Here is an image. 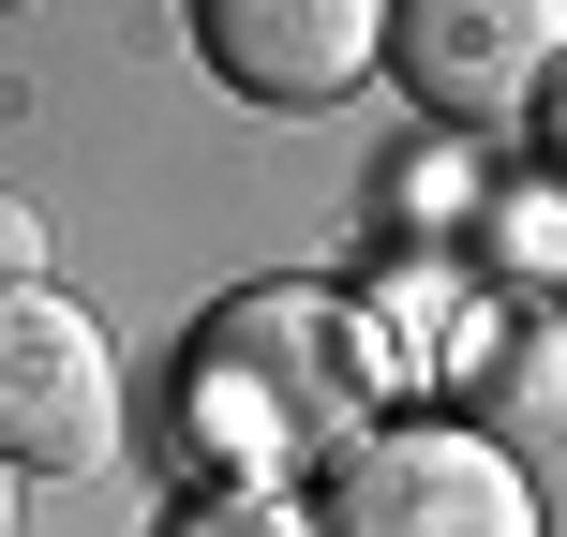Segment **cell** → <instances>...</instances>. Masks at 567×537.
<instances>
[{"mask_svg":"<svg viewBox=\"0 0 567 537\" xmlns=\"http://www.w3.org/2000/svg\"><path fill=\"white\" fill-rule=\"evenodd\" d=\"M313 537H538V493L493 433L463 419H403V433H359L329 478V523Z\"/></svg>","mask_w":567,"mask_h":537,"instance_id":"cell-1","label":"cell"},{"mask_svg":"<svg viewBox=\"0 0 567 537\" xmlns=\"http://www.w3.org/2000/svg\"><path fill=\"white\" fill-rule=\"evenodd\" d=\"M120 448V359L75 299L45 283H0V463H45V478H90Z\"/></svg>","mask_w":567,"mask_h":537,"instance_id":"cell-2","label":"cell"},{"mask_svg":"<svg viewBox=\"0 0 567 537\" xmlns=\"http://www.w3.org/2000/svg\"><path fill=\"white\" fill-rule=\"evenodd\" d=\"M389 60L419 75L433 120H508L553 60V0H419V16H389Z\"/></svg>","mask_w":567,"mask_h":537,"instance_id":"cell-3","label":"cell"},{"mask_svg":"<svg viewBox=\"0 0 567 537\" xmlns=\"http://www.w3.org/2000/svg\"><path fill=\"white\" fill-rule=\"evenodd\" d=\"M209 60H225L255 105H343V90L389 60V16H373V0H225V16H209Z\"/></svg>","mask_w":567,"mask_h":537,"instance_id":"cell-4","label":"cell"},{"mask_svg":"<svg viewBox=\"0 0 567 537\" xmlns=\"http://www.w3.org/2000/svg\"><path fill=\"white\" fill-rule=\"evenodd\" d=\"M179 537H313V523L284 508V493H209V508L179 523Z\"/></svg>","mask_w":567,"mask_h":537,"instance_id":"cell-5","label":"cell"},{"mask_svg":"<svg viewBox=\"0 0 567 537\" xmlns=\"http://www.w3.org/2000/svg\"><path fill=\"white\" fill-rule=\"evenodd\" d=\"M30 269H45V225H30V209L0 195V283H30Z\"/></svg>","mask_w":567,"mask_h":537,"instance_id":"cell-6","label":"cell"},{"mask_svg":"<svg viewBox=\"0 0 567 537\" xmlns=\"http://www.w3.org/2000/svg\"><path fill=\"white\" fill-rule=\"evenodd\" d=\"M0 537H16V463H0Z\"/></svg>","mask_w":567,"mask_h":537,"instance_id":"cell-7","label":"cell"}]
</instances>
